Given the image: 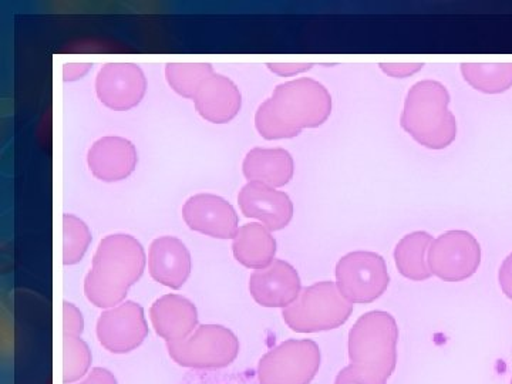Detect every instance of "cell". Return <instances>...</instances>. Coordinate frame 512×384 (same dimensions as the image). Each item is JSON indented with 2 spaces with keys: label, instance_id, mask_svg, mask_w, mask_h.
<instances>
[{
  "label": "cell",
  "instance_id": "obj_1",
  "mask_svg": "<svg viewBox=\"0 0 512 384\" xmlns=\"http://www.w3.org/2000/svg\"><path fill=\"white\" fill-rule=\"evenodd\" d=\"M332 113V96L322 83L302 77L279 84L259 106L255 127L265 140L299 136L305 128L322 126Z\"/></svg>",
  "mask_w": 512,
  "mask_h": 384
},
{
  "label": "cell",
  "instance_id": "obj_2",
  "mask_svg": "<svg viewBox=\"0 0 512 384\" xmlns=\"http://www.w3.org/2000/svg\"><path fill=\"white\" fill-rule=\"evenodd\" d=\"M143 245L131 235H109L94 254L92 269L84 279V293L100 309L126 302L128 289L137 284L146 269Z\"/></svg>",
  "mask_w": 512,
  "mask_h": 384
},
{
  "label": "cell",
  "instance_id": "obj_3",
  "mask_svg": "<svg viewBox=\"0 0 512 384\" xmlns=\"http://www.w3.org/2000/svg\"><path fill=\"white\" fill-rule=\"evenodd\" d=\"M444 84L423 80L407 93L400 124L406 133L430 150H444L456 140L457 121L450 110Z\"/></svg>",
  "mask_w": 512,
  "mask_h": 384
},
{
  "label": "cell",
  "instance_id": "obj_4",
  "mask_svg": "<svg viewBox=\"0 0 512 384\" xmlns=\"http://www.w3.org/2000/svg\"><path fill=\"white\" fill-rule=\"evenodd\" d=\"M397 342L396 319L383 311L367 312L349 332L350 362L387 382L396 370Z\"/></svg>",
  "mask_w": 512,
  "mask_h": 384
},
{
  "label": "cell",
  "instance_id": "obj_5",
  "mask_svg": "<svg viewBox=\"0 0 512 384\" xmlns=\"http://www.w3.org/2000/svg\"><path fill=\"white\" fill-rule=\"evenodd\" d=\"M353 312L350 303L338 286L323 281L302 289L301 295L284 309L286 325L296 333H318L338 329L348 322Z\"/></svg>",
  "mask_w": 512,
  "mask_h": 384
},
{
  "label": "cell",
  "instance_id": "obj_6",
  "mask_svg": "<svg viewBox=\"0 0 512 384\" xmlns=\"http://www.w3.org/2000/svg\"><path fill=\"white\" fill-rule=\"evenodd\" d=\"M168 355L178 366L194 370H220L239 355V340L221 325H201L187 339L167 343Z\"/></svg>",
  "mask_w": 512,
  "mask_h": 384
},
{
  "label": "cell",
  "instance_id": "obj_7",
  "mask_svg": "<svg viewBox=\"0 0 512 384\" xmlns=\"http://www.w3.org/2000/svg\"><path fill=\"white\" fill-rule=\"evenodd\" d=\"M319 369L318 343L308 339L286 340L259 360V384H311Z\"/></svg>",
  "mask_w": 512,
  "mask_h": 384
},
{
  "label": "cell",
  "instance_id": "obj_8",
  "mask_svg": "<svg viewBox=\"0 0 512 384\" xmlns=\"http://www.w3.org/2000/svg\"><path fill=\"white\" fill-rule=\"evenodd\" d=\"M389 284L386 262L376 252H350L336 265V286L353 305L375 302Z\"/></svg>",
  "mask_w": 512,
  "mask_h": 384
},
{
  "label": "cell",
  "instance_id": "obj_9",
  "mask_svg": "<svg viewBox=\"0 0 512 384\" xmlns=\"http://www.w3.org/2000/svg\"><path fill=\"white\" fill-rule=\"evenodd\" d=\"M431 274L446 282L471 278L481 264V247L467 231H448L431 242L429 255Z\"/></svg>",
  "mask_w": 512,
  "mask_h": 384
},
{
  "label": "cell",
  "instance_id": "obj_10",
  "mask_svg": "<svg viewBox=\"0 0 512 384\" xmlns=\"http://www.w3.org/2000/svg\"><path fill=\"white\" fill-rule=\"evenodd\" d=\"M97 339L114 355H126L136 350L148 336L144 309L133 301L106 309L97 320Z\"/></svg>",
  "mask_w": 512,
  "mask_h": 384
},
{
  "label": "cell",
  "instance_id": "obj_11",
  "mask_svg": "<svg viewBox=\"0 0 512 384\" xmlns=\"http://www.w3.org/2000/svg\"><path fill=\"white\" fill-rule=\"evenodd\" d=\"M146 90V76L137 64L109 63L97 74V96L111 110L133 109L143 100Z\"/></svg>",
  "mask_w": 512,
  "mask_h": 384
},
{
  "label": "cell",
  "instance_id": "obj_12",
  "mask_svg": "<svg viewBox=\"0 0 512 384\" xmlns=\"http://www.w3.org/2000/svg\"><path fill=\"white\" fill-rule=\"evenodd\" d=\"M183 218L192 231L211 238L234 239L239 231L237 211L218 195H194L185 202Z\"/></svg>",
  "mask_w": 512,
  "mask_h": 384
},
{
  "label": "cell",
  "instance_id": "obj_13",
  "mask_svg": "<svg viewBox=\"0 0 512 384\" xmlns=\"http://www.w3.org/2000/svg\"><path fill=\"white\" fill-rule=\"evenodd\" d=\"M249 292L264 308H288L302 292L298 271L288 262L275 259L268 268L249 278Z\"/></svg>",
  "mask_w": 512,
  "mask_h": 384
},
{
  "label": "cell",
  "instance_id": "obj_14",
  "mask_svg": "<svg viewBox=\"0 0 512 384\" xmlns=\"http://www.w3.org/2000/svg\"><path fill=\"white\" fill-rule=\"evenodd\" d=\"M238 202L245 217L258 220L269 231H281L293 218L289 195L269 185L248 183L239 191Z\"/></svg>",
  "mask_w": 512,
  "mask_h": 384
},
{
  "label": "cell",
  "instance_id": "obj_15",
  "mask_svg": "<svg viewBox=\"0 0 512 384\" xmlns=\"http://www.w3.org/2000/svg\"><path fill=\"white\" fill-rule=\"evenodd\" d=\"M191 254L183 241L161 237L151 244L148 252V271L158 284L171 289L183 288L190 278Z\"/></svg>",
  "mask_w": 512,
  "mask_h": 384
},
{
  "label": "cell",
  "instance_id": "obj_16",
  "mask_svg": "<svg viewBox=\"0 0 512 384\" xmlns=\"http://www.w3.org/2000/svg\"><path fill=\"white\" fill-rule=\"evenodd\" d=\"M150 319L157 335L167 343L181 342L198 328V312L194 303L174 293L161 296L153 303Z\"/></svg>",
  "mask_w": 512,
  "mask_h": 384
},
{
  "label": "cell",
  "instance_id": "obj_17",
  "mask_svg": "<svg viewBox=\"0 0 512 384\" xmlns=\"http://www.w3.org/2000/svg\"><path fill=\"white\" fill-rule=\"evenodd\" d=\"M90 171L104 183H117L133 173L137 150L123 137H103L93 144L87 156Z\"/></svg>",
  "mask_w": 512,
  "mask_h": 384
},
{
  "label": "cell",
  "instance_id": "obj_18",
  "mask_svg": "<svg viewBox=\"0 0 512 384\" xmlns=\"http://www.w3.org/2000/svg\"><path fill=\"white\" fill-rule=\"evenodd\" d=\"M192 100L202 119L214 124H225L235 119L242 104L241 93L235 83L215 73L201 83Z\"/></svg>",
  "mask_w": 512,
  "mask_h": 384
},
{
  "label": "cell",
  "instance_id": "obj_19",
  "mask_svg": "<svg viewBox=\"0 0 512 384\" xmlns=\"http://www.w3.org/2000/svg\"><path fill=\"white\" fill-rule=\"evenodd\" d=\"M242 171L249 183L279 188L292 180L295 163L284 148H254L245 157Z\"/></svg>",
  "mask_w": 512,
  "mask_h": 384
},
{
  "label": "cell",
  "instance_id": "obj_20",
  "mask_svg": "<svg viewBox=\"0 0 512 384\" xmlns=\"http://www.w3.org/2000/svg\"><path fill=\"white\" fill-rule=\"evenodd\" d=\"M232 252L245 268L261 271L275 261L276 241L265 225L252 222L239 228L232 239Z\"/></svg>",
  "mask_w": 512,
  "mask_h": 384
},
{
  "label": "cell",
  "instance_id": "obj_21",
  "mask_svg": "<svg viewBox=\"0 0 512 384\" xmlns=\"http://www.w3.org/2000/svg\"><path fill=\"white\" fill-rule=\"evenodd\" d=\"M431 242H433V237L430 234L417 231L406 235L397 244L394 249V261L404 278L417 282L431 278L433 274H431L429 261H427Z\"/></svg>",
  "mask_w": 512,
  "mask_h": 384
},
{
  "label": "cell",
  "instance_id": "obj_22",
  "mask_svg": "<svg viewBox=\"0 0 512 384\" xmlns=\"http://www.w3.org/2000/svg\"><path fill=\"white\" fill-rule=\"evenodd\" d=\"M464 80L478 92L500 94L512 87V63L461 64Z\"/></svg>",
  "mask_w": 512,
  "mask_h": 384
},
{
  "label": "cell",
  "instance_id": "obj_23",
  "mask_svg": "<svg viewBox=\"0 0 512 384\" xmlns=\"http://www.w3.org/2000/svg\"><path fill=\"white\" fill-rule=\"evenodd\" d=\"M211 74H214V69L208 63H170L165 67L171 89L187 99H194L198 87Z\"/></svg>",
  "mask_w": 512,
  "mask_h": 384
},
{
  "label": "cell",
  "instance_id": "obj_24",
  "mask_svg": "<svg viewBox=\"0 0 512 384\" xmlns=\"http://www.w3.org/2000/svg\"><path fill=\"white\" fill-rule=\"evenodd\" d=\"M93 356L82 338L63 336V383L80 382L90 373Z\"/></svg>",
  "mask_w": 512,
  "mask_h": 384
},
{
  "label": "cell",
  "instance_id": "obj_25",
  "mask_svg": "<svg viewBox=\"0 0 512 384\" xmlns=\"http://www.w3.org/2000/svg\"><path fill=\"white\" fill-rule=\"evenodd\" d=\"M90 244L92 232L84 221L72 214L63 215V264H79Z\"/></svg>",
  "mask_w": 512,
  "mask_h": 384
},
{
  "label": "cell",
  "instance_id": "obj_26",
  "mask_svg": "<svg viewBox=\"0 0 512 384\" xmlns=\"http://www.w3.org/2000/svg\"><path fill=\"white\" fill-rule=\"evenodd\" d=\"M84 332L83 313L73 303L63 302V336L82 338Z\"/></svg>",
  "mask_w": 512,
  "mask_h": 384
},
{
  "label": "cell",
  "instance_id": "obj_27",
  "mask_svg": "<svg viewBox=\"0 0 512 384\" xmlns=\"http://www.w3.org/2000/svg\"><path fill=\"white\" fill-rule=\"evenodd\" d=\"M386 380L380 379L379 376L366 372L362 367L352 365L346 366L340 370L336 377L335 384H386Z\"/></svg>",
  "mask_w": 512,
  "mask_h": 384
},
{
  "label": "cell",
  "instance_id": "obj_28",
  "mask_svg": "<svg viewBox=\"0 0 512 384\" xmlns=\"http://www.w3.org/2000/svg\"><path fill=\"white\" fill-rule=\"evenodd\" d=\"M380 69L394 79H406V77L413 76L417 72L423 69L421 63H382Z\"/></svg>",
  "mask_w": 512,
  "mask_h": 384
},
{
  "label": "cell",
  "instance_id": "obj_29",
  "mask_svg": "<svg viewBox=\"0 0 512 384\" xmlns=\"http://www.w3.org/2000/svg\"><path fill=\"white\" fill-rule=\"evenodd\" d=\"M312 66L313 64L308 63H269L268 69L278 74V76L289 77L308 72L312 69Z\"/></svg>",
  "mask_w": 512,
  "mask_h": 384
},
{
  "label": "cell",
  "instance_id": "obj_30",
  "mask_svg": "<svg viewBox=\"0 0 512 384\" xmlns=\"http://www.w3.org/2000/svg\"><path fill=\"white\" fill-rule=\"evenodd\" d=\"M76 384H119L117 383L116 377L110 370L104 369V367H94L92 372L89 373L84 379L80 380Z\"/></svg>",
  "mask_w": 512,
  "mask_h": 384
},
{
  "label": "cell",
  "instance_id": "obj_31",
  "mask_svg": "<svg viewBox=\"0 0 512 384\" xmlns=\"http://www.w3.org/2000/svg\"><path fill=\"white\" fill-rule=\"evenodd\" d=\"M498 281H500L504 295L512 301V254L504 259L503 265L500 268V274H498Z\"/></svg>",
  "mask_w": 512,
  "mask_h": 384
},
{
  "label": "cell",
  "instance_id": "obj_32",
  "mask_svg": "<svg viewBox=\"0 0 512 384\" xmlns=\"http://www.w3.org/2000/svg\"><path fill=\"white\" fill-rule=\"evenodd\" d=\"M92 69L90 63H70L63 67V80L64 82H76V80L83 79L87 73Z\"/></svg>",
  "mask_w": 512,
  "mask_h": 384
},
{
  "label": "cell",
  "instance_id": "obj_33",
  "mask_svg": "<svg viewBox=\"0 0 512 384\" xmlns=\"http://www.w3.org/2000/svg\"><path fill=\"white\" fill-rule=\"evenodd\" d=\"M185 384H228L225 382H220V380L217 379L215 376H207L204 377V379H201V377H195L194 380L190 383Z\"/></svg>",
  "mask_w": 512,
  "mask_h": 384
},
{
  "label": "cell",
  "instance_id": "obj_34",
  "mask_svg": "<svg viewBox=\"0 0 512 384\" xmlns=\"http://www.w3.org/2000/svg\"><path fill=\"white\" fill-rule=\"evenodd\" d=\"M511 384H512V380H511Z\"/></svg>",
  "mask_w": 512,
  "mask_h": 384
}]
</instances>
